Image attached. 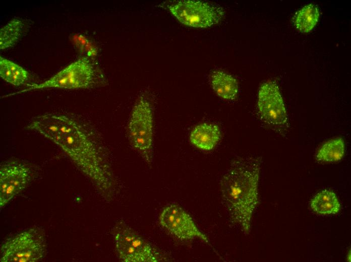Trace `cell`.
Wrapping results in <instances>:
<instances>
[{"label": "cell", "instance_id": "6da1fadb", "mask_svg": "<svg viewBox=\"0 0 351 262\" xmlns=\"http://www.w3.org/2000/svg\"><path fill=\"white\" fill-rule=\"evenodd\" d=\"M27 128L59 146L101 196L113 199L117 183L107 150L90 125L64 115L47 113L35 118Z\"/></svg>", "mask_w": 351, "mask_h": 262}, {"label": "cell", "instance_id": "7a4b0ae2", "mask_svg": "<svg viewBox=\"0 0 351 262\" xmlns=\"http://www.w3.org/2000/svg\"><path fill=\"white\" fill-rule=\"evenodd\" d=\"M260 157L233 160L220 180L222 204L230 222L245 235L251 231L253 215L259 204Z\"/></svg>", "mask_w": 351, "mask_h": 262}, {"label": "cell", "instance_id": "3957f363", "mask_svg": "<svg viewBox=\"0 0 351 262\" xmlns=\"http://www.w3.org/2000/svg\"><path fill=\"white\" fill-rule=\"evenodd\" d=\"M154 131L153 106L149 95L144 93L132 108L127 135L131 147L149 166L153 161Z\"/></svg>", "mask_w": 351, "mask_h": 262}, {"label": "cell", "instance_id": "277c9868", "mask_svg": "<svg viewBox=\"0 0 351 262\" xmlns=\"http://www.w3.org/2000/svg\"><path fill=\"white\" fill-rule=\"evenodd\" d=\"M47 252L45 232L36 227L7 239L1 248V262H37Z\"/></svg>", "mask_w": 351, "mask_h": 262}, {"label": "cell", "instance_id": "5b68a950", "mask_svg": "<svg viewBox=\"0 0 351 262\" xmlns=\"http://www.w3.org/2000/svg\"><path fill=\"white\" fill-rule=\"evenodd\" d=\"M99 82L96 71L86 57L78 59L42 83L30 86V88L15 93L49 88L68 89L91 88Z\"/></svg>", "mask_w": 351, "mask_h": 262}, {"label": "cell", "instance_id": "8992f818", "mask_svg": "<svg viewBox=\"0 0 351 262\" xmlns=\"http://www.w3.org/2000/svg\"><path fill=\"white\" fill-rule=\"evenodd\" d=\"M112 232L116 250L120 258L123 261H159L158 253L152 246L123 222L118 223Z\"/></svg>", "mask_w": 351, "mask_h": 262}, {"label": "cell", "instance_id": "52a82bcc", "mask_svg": "<svg viewBox=\"0 0 351 262\" xmlns=\"http://www.w3.org/2000/svg\"><path fill=\"white\" fill-rule=\"evenodd\" d=\"M168 8L181 23L196 28H207L217 24L224 14L222 7L199 1H181Z\"/></svg>", "mask_w": 351, "mask_h": 262}, {"label": "cell", "instance_id": "ba28073f", "mask_svg": "<svg viewBox=\"0 0 351 262\" xmlns=\"http://www.w3.org/2000/svg\"><path fill=\"white\" fill-rule=\"evenodd\" d=\"M33 176L28 164L10 160L0 166V207L3 208L29 184Z\"/></svg>", "mask_w": 351, "mask_h": 262}, {"label": "cell", "instance_id": "9c48e42d", "mask_svg": "<svg viewBox=\"0 0 351 262\" xmlns=\"http://www.w3.org/2000/svg\"><path fill=\"white\" fill-rule=\"evenodd\" d=\"M258 108L262 119L269 125L283 129L288 125V116L284 102L277 84L273 81L264 83L258 96Z\"/></svg>", "mask_w": 351, "mask_h": 262}, {"label": "cell", "instance_id": "30bf717a", "mask_svg": "<svg viewBox=\"0 0 351 262\" xmlns=\"http://www.w3.org/2000/svg\"><path fill=\"white\" fill-rule=\"evenodd\" d=\"M159 223L179 239L199 238L209 243L208 237L198 229L190 215L177 205H170L163 209L159 216Z\"/></svg>", "mask_w": 351, "mask_h": 262}, {"label": "cell", "instance_id": "8fae6325", "mask_svg": "<svg viewBox=\"0 0 351 262\" xmlns=\"http://www.w3.org/2000/svg\"><path fill=\"white\" fill-rule=\"evenodd\" d=\"M220 130L218 125L204 123L196 126L190 134V141L196 147L203 150L214 148L220 140Z\"/></svg>", "mask_w": 351, "mask_h": 262}, {"label": "cell", "instance_id": "7c38bea8", "mask_svg": "<svg viewBox=\"0 0 351 262\" xmlns=\"http://www.w3.org/2000/svg\"><path fill=\"white\" fill-rule=\"evenodd\" d=\"M211 84L217 95L224 99L233 100L237 96L238 83L230 74L222 71H215L211 75Z\"/></svg>", "mask_w": 351, "mask_h": 262}, {"label": "cell", "instance_id": "4fadbf2b", "mask_svg": "<svg viewBox=\"0 0 351 262\" xmlns=\"http://www.w3.org/2000/svg\"><path fill=\"white\" fill-rule=\"evenodd\" d=\"M310 206L319 215L335 214L340 210V204L335 193L327 189L317 193L311 200Z\"/></svg>", "mask_w": 351, "mask_h": 262}, {"label": "cell", "instance_id": "5bb4252c", "mask_svg": "<svg viewBox=\"0 0 351 262\" xmlns=\"http://www.w3.org/2000/svg\"><path fill=\"white\" fill-rule=\"evenodd\" d=\"M0 76L6 82L18 86L24 84L28 80L29 74L22 67L1 57Z\"/></svg>", "mask_w": 351, "mask_h": 262}, {"label": "cell", "instance_id": "9a60e30c", "mask_svg": "<svg viewBox=\"0 0 351 262\" xmlns=\"http://www.w3.org/2000/svg\"><path fill=\"white\" fill-rule=\"evenodd\" d=\"M319 18L318 7L310 4L298 11L294 17V24L300 31L307 33L311 31L316 25Z\"/></svg>", "mask_w": 351, "mask_h": 262}, {"label": "cell", "instance_id": "2e32d148", "mask_svg": "<svg viewBox=\"0 0 351 262\" xmlns=\"http://www.w3.org/2000/svg\"><path fill=\"white\" fill-rule=\"evenodd\" d=\"M344 152V140L339 137L324 144L318 151L315 157L317 161L320 162H336L342 158Z\"/></svg>", "mask_w": 351, "mask_h": 262}, {"label": "cell", "instance_id": "e0dca14e", "mask_svg": "<svg viewBox=\"0 0 351 262\" xmlns=\"http://www.w3.org/2000/svg\"><path fill=\"white\" fill-rule=\"evenodd\" d=\"M24 22L20 19L15 18L4 26L0 30V48H5L14 45L21 38L24 31Z\"/></svg>", "mask_w": 351, "mask_h": 262}, {"label": "cell", "instance_id": "ac0fdd59", "mask_svg": "<svg viewBox=\"0 0 351 262\" xmlns=\"http://www.w3.org/2000/svg\"><path fill=\"white\" fill-rule=\"evenodd\" d=\"M71 40L80 52L85 53L88 56L96 55L97 50L95 46L84 36L77 34L73 35Z\"/></svg>", "mask_w": 351, "mask_h": 262}, {"label": "cell", "instance_id": "d6986e66", "mask_svg": "<svg viewBox=\"0 0 351 262\" xmlns=\"http://www.w3.org/2000/svg\"><path fill=\"white\" fill-rule=\"evenodd\" d=\"M347 260L348 261H350V251L348 253Z\"/></svg>", "mask_w": 351, "mask_h": 262}]
</instances>
